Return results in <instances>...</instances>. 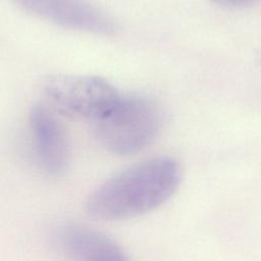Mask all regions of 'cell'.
<instances>
[{
    "instance_id": "1",
    "label": "cell",
    "mask_w": 261,
    "mask_h": 261,
    "mask_svg": "<svg viewBox=\"0 0 261 261\" xmlns=\"http://www.w3.org/2000/svg\"><path fill=\"white\" fill-rule=\"evenodd\" d=\"M181 178L178 162L167 156L150 158L116 173L89 197L87 211L103 220L146 214L164 204Z\"/></svg>"
},
{
    "instance_id": "8",
    "label": "cell",
    "mask_w": 261,
    "mask_h": 261,
    "mask_svg": "<svg viewBox=\"0 0 261 261\" xmlns=\"http://www.w3.org/2000/svg\"><path fill=\"white\" fill-rule=\"evenodd\" d=\"M258 61H259V64H260V66H261V51H260L259 56H258Z\"/></svg>"
},
{
    "instance_id": "3",
    "label": "cell",
    "mask_w": 261,
    "mask_h": 261,
    "mask_svg": "<svg viewBox=\"0 0 261 261\" xmlns=\"http://www.w3.org/2000/svg\"><path fill=\"white\" fill-rule=\"evenodd\" d=\"M48 106L55 112L91 119L103 115L121 96L106 80L94 75L55 74L42 84Z\"/></svg>"
},
{
    "instance_id": "6",
    "label": "cell",
    "mask_w": 261,
    "mask_h": 261,
    "mask_svg": "<svg viewBox=\"0 0 261 261\" xmlns=\"http://www.w3.org/2000/svg\"><path fill=\"white\" fill-rule=\"evenodd\" d=\"M54 238L59 249L71 261H129L112 239L81 224L60 225Z\"/></svg>"
},
{
    "instance_id": "4",
    "label": "cell",
    "mask_w": 261,
    "mask_h": 261,
    "mask_svg": "<svg viewBox=\"0 0 261 261\" xmlns=\"http://www.w3.org/2000/svg\"><path fill=\"white\" fill-rule=\"evenodd\" d=\"M31 149L37 166L46 174H62L70 161V146L65 129L48 105H35L29 115Z\"/></svg>"
},
{
    "instance_id": "2",
    "label": "cell",
    "mask_w": 261,
    "mask_h": 261,
    "mask_svg": "<svg viewBox=\"0 0 261 261\" xmlns=\"http://www.w3.org/2000/svg\"><path fill=\"white\" fill-rule=\"evenodd\" d=\"M162 125L159 105L142 95L120 96L103 115L93 121L94 136L108 152L134 154L153 142Z\"/></svg>"
},
{
    "instance_id": "5",
    "label": "cell",
    "mask_w": 261,
    "mask_h": 261,
    "mask_svg": "<svg viewBox=\"0 0 261 261\" xmlns=\"http://www.w3.org/2000/svg\"><path fill=\"white\" fill-rule=\"evenodd\" d=\"M24 10L55 24L93 34H110L112 19L87 0H14Z\"/></svg>"
},
{
    "instance_id": "7",
    "label": "cell",
    "mask_w": 261,
    "mask_h": 261,
    "mask_svg": "<svg viewBox=\"0 0 261 261\" xmlns=\"http://www.w3.org/2000/svg\"><path fill=\"white\" fill-rule=\"evenodd\" d=\"M212 1L217 5H220L223 7H239V6L252 3L256 0H212Z\"/></svg>"
}]
</instances>
